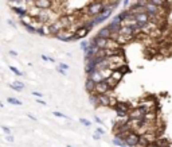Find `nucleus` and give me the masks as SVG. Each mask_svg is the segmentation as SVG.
I'll return each mask as SVG.
<instances>
[{"label": "nucleus", "instance_id": "obj_1", "mask_svg": "<svg viewBox=\"0 0 172 147\" xmlns=\"http://www.w3.org/2000/svg\"><path fill=\"white\" fill-rule=\"evenodd\" d=\"M144 112H149V111H157V101L155 100L153 97H145L141 101H139V105Z\"/></svg>", "mask_w": 172, "mask_h": 147}, {"label": "nucleus", "instance_id": "obj_2", "mask_svg": "<svg viewBox=\"0 0 172 147\" xmlns=\"http://www.w3.org/2000/svg\"><path fill=\"white\" fill-rule=\"evenodd\" d=\"M104 3H101V1H94V3L89 4L88 8H86V14L89 15V16H91V18H94V16H97V15H99L102 11H104Z\"/></svg>", "mask_w": 172, "mask_h": 147}, {"label": "nucleus", "instance_id": "obj_3", "mask_svg": "<svg viewBox=\"0 0 172 147\" xmlns=\"http://www.w3.org/2000/svg\"><path fill=\"white\" fill-rule=\"evenodd\" d=\"M57 39L59 41H63V42H70V41H74V31L71 29H63L58 32L55 35Z\"/></svg>", "mask_w": 172, "mask_h": 147}, {"label": "nucleus", "instance_id": "obj_4", "mask_svg": "<svg viewBox=\"0 0 172 147\" xmlns=\"http://www.w3.org/2000/svg\"><path fill=\"white\" fill-rule=\"evenodd\" d=\"M139 140H140V135L136 132H129V135L125 138V140H124V144L128 147H136V144L139 143Z\"/></svg>", "mask_w": 172, "mask_h": 147}, {"label": "nucleus", "instance_id": "obj_5", "mask_svg": "<svg viewBox=\"0 0 172 147\" xmlns=\"http://www.w3.org/2000/svg\"><path fill=\"white\" fill-rule=\"evenodd\" d=\"M112 89L109 88V85L106 84V81L104 80V81H101V83H97L96 86H94V93L96 94H106L109 93Z\"/></svg>", "mask_w": 172, "mask_h": 147}, {"label": "nucleus", "instance_id": "obj_6", "mask_svg": "<svg viewBox=\"0 0 172 147\" xmlns=\"http://www.w3.org/2000/svg\"><path fill=\"white\" fill-rule=\"evenodd\" d=\"M159 119H160V118H159L157 111H149V112H145V113L143 115V121L149 123V124L156 123Z\"/></svg>", "mask_w": 172, "mask_h": 147}, {"label": "nucleus", "instance_id": "obj_7", "mask_svg": "<svg viewBox=\"0 0 172 147\" xmlns=\"http://www.w3.org/2000/svg\"><path fill=\"white\" fill-rule=\"evenodd\" d=\"M140 136L149 144V147L153 146L155 142L157 140V138H159V135L156 132H153V131H147V132H144L143 135H140Z\"/></svg>", "mask_w": 172, "mask_h": 147}, {"label": "nucleus", "instance_id": "obj_8", "mask_svg": "<svg viewBox=\"0 0 172 147\" xmlns=\"http://www.w3.org/2000/svg\"><path fill=\"white\" fill-rule=\"evenodd\" d=\"M145 112L140 107H132L128 112V119H143V115Z\"/></svg>", "mask_w": 172, "mask_h": 147}, {"label": "nucleus", "instance_id": "obj_9", "mask_svg": "<svg viewBox=\"0 0 172 147\" xmlns=\"http://www.w3.org/2000/svg\"><path fill=\"white\" fill-rule=\"evenodd\" d=\"M106 27H108V30L112 34H113V32H117V34H118V30H120V27H121V20H120V18L118 16H114L113 20L109 22Z\"/></svg>", "mask_w": 172, "mask_h": 147}, {"label": "nucleus", "instance_id": "obj_10", "mask_svg": "<svg viewBox=\"0 0 172 147\" xmlns=\"http://www.w3.org/2000/svg\"><path fill=\"white\" fill-rule=\"evenodd\" d=\"M89 34V30L85 26H79L75 29L74 31V41H79V39H83L85 37Z\"/></svg>", "mask_w": 172, "mask_h": 147}, {"label": "nucleus", "instance_id": "obj_11", "mask_svg": "<svg viewBox=\"0 0 172 147\" xmlns=\"http://www.w3.org/2000/svg\"><path fill=\"white\" fill-rule=\"evenodd\" d=\"M134 19H136V24L141 29V26H144L145 23L149 22V15L147 12H141V14L134 15Z\"/></svg>", "mask_w": 172, "mask_h": 147}, {"label": "nucleus", "instance_id": "obj_12", "mask_svg": "<svg viewBox=\"0 0 172 147\" xmlns=\"http://www.w3.org/2000/svg\"><path fill=\"white\" fill-rule=\"evenodd\" d=\"M34 6L39 10H50L53 7V0H34Z\"/></svg>", "mask_w": 172, "mask_h": 147}, {"label": "nucleus", "instance_id": "obj_13", "mask_svg": "<svg viewBox=\"0 0 172 147\" xmlns=\"http://www.w3.org/2000/svg\"><path fill=\"white\" fill-rule=\"evenodd\" d=\"M131 108H132V107H131V104L125 103V101H117V103H116V105L113 107V109H114V111L124 112V113H126V115H128V112H129V109H131Z\"/></svg>", "mask_w": 172, "mask_h": 147}, {"label": "nucleus", "instance_id": "obj_14", "mask_svg": "<svg viewBox=\"0 0 172 147\" xmlns=\"http://www.w3.org/2000/svg\"><path fill=\"white\" fill-rule=\"evenodd\" d=\"M118 35H125V37H132L134 38L136 32H134V29L131 26H121L118 30Z\"/></svg>", "mask_w": 172, "mask_h": 147}, {"label": "nucleus", "instance_id": "obj_15", "mask_svg": "<svg viewBox=\"0 0 172 147\" xmlns=\"http://www.w3.org/2000/svg\"><path fill=\"white\" fill-rule=\"evenodd\" d=\"M91 42H93L94 45H96L97 47H98L99 50H104L106 47V42H108V39H104V38H98V37L94 35V38L91 39Z\"/></svg>", "mask_w": 172, "mask_h": 147}, {"label": "nucleus", "instance_id": "obj_16", "mask_svg": "<svg viewBox=\"0 0 172 147\" xmlns=\"http://www.w3.org/2000/svg\"><path fill=\"white\" fill-rule=\"evenodd\" d=\"M105 49H109V50H123V46H120L118 43H117L116 41H113V39H108V42H106V47Z\"/></svg>", "mask_w": 172, "mask_h": 147}, {"label": "nucleus", "instance_id": "obj_17", "mask_svg": "<svg viewBox=\"0 0 172 147\" xmlns=\"http://www.w3.org/2000/svg\"><path fill=\"white\" fill-rule=\"evenodd\" d=\"M110 35L112 32L108 30V27H104V29L98 30L96 34V37H98V38H104V39H110Z\"/></svg>", "mask_w": 172, "mask_h": 147}, {"label": "nucleus", "instance_id": "obj_18", "mask_svg": "<svg viewBox=\"0 0 172 147\" xmlns=\"http://www.w3.org/2000/svg\"><path fill=\"white\" fill-rule=\"evenodd\" d=\"M98 107H109V94H98Z\"/></svg>", "mask_w": 172, "mask_h": 147}, {"label": "nucleus", "instance_id": "obj_19", "mask_svg": "<svg viewBox=\"0 0 172 147\" xmlns=\"http://www.w3.org/2000/svg\"><path fill=\"white\" fill-rule=\"evenodd\" d=\"M12 12L18 15L19 18H22V16L27 15V8L26 7H22V6H16V7H12Z\"/></svg>", "mask_w": 172, "mask_h": 147}, {"label": "nucleus", "instance_id": "obj_20", "mask_svg": "<svg viewBox=\"0 0 172 147\" xmlns=\"http://www.w3.org/2000/svg\"><path fill=\"white\" fill-rule=\"evenodd\" d=\"M94 86H96V83H93L89 77H86V81H85V89L88 93H94Z\"/></svg>", "mask_w": 172, "mask_h": 147}, {"label": "nucleus", "instance_id": "obj_21", "mask_svg": "<svg viewBox=\"0 0 172 147\" xmlns=\"http://www.w3.org/2000/svg\"><path fill=\"white\" fill-rule=\"evenodd\" d=\"M89 78L91 80V81H93V83H101V81H104V77H102V74L99 73L98 70H96L94 72V73H91L90 76H89Z\"/></svg>", "mask_w": 172, "mask_h": 147}, {"label": "nucleus", "instance_id": "obj_22", "mask_svg": "<svg viewBox=\"0 0 172 147\" xmlns=\"http://www.w3.org/2000/svg\"><path fill=\"white\" fill-rule=\"evenodd\" d=\"M89 101L91 103V105L98 108V94L96 93H89Z\"/></svg>", "mask_w": 172, "mask_h": 147}, {"label": "nucleus", "instance_id": "obj_23", "mask_svg": "<svg viewBox=\"0 0 172 147\" xmlns=\"http://www.w3.org/2000/svg\"><path fill=\"white\" fill-rule=\"evenodd\" d=\"M105 81H106V84L109 85V88H110L112 91H114V89H116V86L118 85V83H117V81H114L113 78H110V77H109V78H106Z\"/></svg>", "mask_w": 172, "mask_h": 147}, {"label": "nucleus", "instance_id": "obj_24", "mask_svg": "<svg viewBox=\"0 0 172 147\" xmlns=\"http://www.w3.org/2000/svg\"><path fill=\"white\" fill-rule=\"evenodd\" d=\"M9 70H11L12 73L15 74V76H18V77H22V76H23V72L19 70V69L16 68V66H12V65H9Z\"/></svg>", "mask_w": 172, "mask_h": 147}, {"label": "nucleus", "instance_id": "obj_25", "mask_svg": "<svg viewBox=\"0 0 172 147\" xmlns=\"http://www.w3.org/2000/svg\"><path fill=\"white\" fill-rule=\"evenodd\" d=\"M7 101H8L9 104H12V105H22V104H23L20 100L15 99V97H8V99H7Z\"/></svg>", "mask_w": 172, "mask_h": 147}, {"label": "nucleus", "instance_id": "obj_26", "mask_svg": "<svg viewBox=\"0 0 172 147\" xmlns=\"http://www.w3.org/2000/svg\"><path fill=\"white\" fill-rule=\"evenodd\" d=\"M23 27L30 32V34H36V29L32 24H23Z\"/></svg>", "mask_w": 172, "mask_h": 147}, {"label": "nucleus", "instance_id": "obj_27", "mask_svg": "<svg viewBox=\"0 0 172 147\" xmlns=\"http://www.w3.org/2000/svg\"><path fill=\"white\" fill-rule=\"evenodd\" d=\"M136 147H149V144L147 143V142L140 136V140H139V143L136 144Z\"/></svg>", "mask_w": 172, "mask_h": 147}, {"label": "nucleus", "instance_id": "obj_28", "mask_svg": "<svg viewBox=\"0 0 172 147\" xmlns=\"http://www.w3.org/2000/svg\"><path fill=\"white\" fill-rule=\"evenodd\" d=\"M53 115H54V116H57V118H63V119H67V120H69V118H67V116L65 115V113H62V112L54 111V112H53Z\"/></svg>", "mask_w": 172, "mask_h": 147}, {"label": "nucleus", "instance_id": "obj_29", "mask_svg": "<svg viewBox=\"0 0 172 147\" xmlns=\"http://www.w3.org/2000/svg\"><path fill=\"white\" fill-rule=\"evenodd\" d=\"M79 123H81V124H83V126H86V127H90V126H91V123H90V121H89L88 119H83V118H81V119H79Z\"/></svg>", "mask_w": 172, "mask_h": 147}, {"label": "nucleus", "instance_id": "obj_30", "mask_svg": "<svg viewBox=\"0 0 172 147\" xmlns=\"http://www.w3.org/2000/svg\"><path fill=\"white\" fill-rule=\"evenodd\" d=\"M113 144H114V146H117V147H121L124 144V142L120 140V139H117V138H114L113 139Z\"/></svg>", "mask_w": 172, "mask_h": 147}, {"label": "nucleus", "instance_id": "obj_31", "mask_svg": "<svg viewBox=\"0 0 172 147\" xmlns=\"http://www.w3.org/2000/svg\"><path fill=\"white\" fill-rule=\"evenodd\" d=\"M12 84H14L15 86H18V88H20L22 91H23V89L26 88V85H24L23 83H20V81H15V83H12Z\"/></svg>", "mask_w": 172, "mask_h": 147}, {"label": "nucleus", "instance_id": "obj_32", "mask_svg": "<svg viewBox=\"0 0 172 147\" xmlns=\"http://www.w3.org/2000/svg\"><path fill=\"white\" fill-rule=\"evenodd\" d=\"M116 113H117V116H118V118H121V119H128V115H126V113H124V112L116 111Z\"/></svg>", "mask_w": 172, "mask_h": 147}, {"label": "nucleus", "instance_id": "obj_33", "mask_svg": "<svg viewBox=\"0 0 172 147\" xmlns=\"http://www.w3.org/2000/svg\"><path fill=\"white\" fill-rule=\"evenodd\" d=\"M89 47V42H81V49L82 51H86V49Z\"/></svg>", "mask_w": 172, "mask_h": 147}, {"label": "nucleus", "instance_id": "obj_34", "mask_svg": "<svg viewBox=\"0 0 172 147\" xmlns=\"http://www.w3.org/2000/svg\"><path fill=\"white\" fill-rule=\"evenodd\" d=\"M1 129H3V132L6 134V135H9V134H11V129H9L8 127H6V126L1 127Z\"/></svg>", "mask_w": 172, "mask_h": 147}, {"label": "nucleus", "instance_id": "obj_35", "mask_svg": "<svg viewBox=\"0 0 172 147\" xmlns=\"http://www.w3.org/2000/svg\"><path fill=\"white\" fill-rule=\"evenodd\" d=\"M32 96H35L36 99H42V97H43V94H42L41 92H35V91H34V92H32Z\"/></svg>", "mask_w": 172, "mask_h": 147}, {"label": "nucleus", "instance_id": "obj_36", "mask_svg": "<svg viewBox=\"0 0 172 147\" xmlns=\"http://www.w3.org/2000/svg\"><path fill=\"white\" fill-rule=\"evenodd\" d=\"M58 68L63 69V70H69V65H67V64H59V65H58Z\"/></svg>", "mask_w": 172, "mask_h": 147}, {"label": "nucleus", "instance_id": "obj_37", "mask_svg": "<svg viewBox=\"0 0 172 147\" xmlns=\"http://www.w3.org/2000/svg\"><path fill=\"white\" fill-rule=\"evenodd\" d=\"M6 140L9 142V143H12V142H14V136H12L11 134H9V135H6Z\"/></svg>", "mask_w": 172, "mask_h": 147}, {"label": "nucleus", "instance_id": "obj_38", "mask_svg": "<svg viewBox=\"0 0 172 147\" xmlns=\"http://www.w3.org/2000/svg\"><path fill=\"white\" fill-rule=\"evenodd\" d=\"M96 134H98V135H104V134H105V131H104L102 128H97L96 129Z\"/></svg>", "mask_w": 172, "mask_h": 147}, {"label": "nucleus", "instance_id": "obj_39", "mask_svg": "<svg viewBox=\"0 0 172 147\" xmlns=\"http://www.w3.org/2000/svg\"><path fill=\"white\" fill-rule=\"evenodd\" d=\"M57 70H58L59 74H62V76H66V70H63V69H61V68H57Z\"/></svg>", "mask_w": 172, "mask_h": 147}, {"label": "nucleus", "instance_id": "obj_40", "mask_svg": "<svg viewBox=\"0 0 172 147\" xmlns=\"http://www.w3.org/2000/svg\"><path fill=\"white\" fill-rule=\"evenodd\" d=\"M8 54H9L11 57H18V53H16L15 50H9V51H8Z\"/></svg>", "mask_w": 172, "mask_h": 147}, {"label": "nucleus", "instance_id": "obj_41", "mask_svg": "<svg viewBox=\"0 0 172 147\" xmlns=\"http://www.w3.org/2000/svg\"><path fill=\"white\" fill-rule=\"evenodd\" d=\"M94 121H96L97 124H102V120H101V119H99V118H97V116H96V118H94Z\"/></svg>", "mask_w": 172, "mask_h": 147}, {"label": "nucleus", "instance_id": "obj_42", "mask_svg": "<svg viewBox=\"0 0 172 147\" xmlns=\"http://www.w3.org/2000/svg\"><path fill=\"white\" fill-rule=\"evenodd\" d=\"M36 101H38L39 104H42V105H46V101H43L42 99H36Z\"/></svg>", "mask_w": 172, "mask_h": 147}, {"label": "nucleus", "instance_id": "obj_43", "mask_svg": "<svg viewBox=\"0 0 172 147\" xmlns=\"http://www.w3.org/2000/svg\"><path fill=\"white\" fill-rule=\"evenodd\" d=\"M93 139L98 140V139H101V135H98V134H94V135H93Z\"/></svg>", "mask_w": 172, "mask_h": 147}, {"label": "nucleus", "instance_id": "obj_44", "mask_svg": "<svg viewBox=\"0 0 172 147\" xmlns=\"http://www.w3.org/2000/svg\"><path fill=\"white\" fill-rule=\"evenodd\" d=\"M28 118L31 119V120H34V121H36V118L34 115H31V113H28Z\"/></svg>", "mask_w": 172, "mask_h": 147}, {"label": "nucleus", "instance_id": "obj_45", "mask_svg": "<svg viewBox=\"0 0 172 147\" xmlns=\"http://www.w3.org/2000/svg\"><path fill=\"white\" fill-rule=\"evenodd\" d=\"M8 24H9V26H12V27H16V24H15L14 22L11 20V19H9V20H8Z\"/></svg>", "mask_w": 172, "mask_h": 147}, {"label": "nucleus", "instance_id": "obj_46", "mask_svg": "<svg viewBox=\"0 0 172 147\" xmlns=\"http://www.w3.org/2000/svg\"><path fill=\"white\" fill-rule=\"evenodd\" d=\"M42 59H43V61H49V57L44 56V54H42Z\"/></svg>", "mask_w": 172, "mask_h": 147}, {"label": "nucleus", "instance_id": "obj_47", "mask_svg": "<svg viewBox=\"0 0 172 147\" xmlns=\"http://www.w3.org/2000/svg\"><path fill=\"white\" fill-rule=\"evenodd\" d=\"M128 3H129V0H124V7L128 6Z\"/></svg>", "mask_w": 172, "mask_h": 147}, {"label": "nucleus", "instance_id": "obj_48", "mask_svg": "<svg viewBox=\"0 0 172 147\" xmlns=\"http://www.w3.org/2000/svg\"><path fill=\"white\" fill-rule=\"evenodd\" d=\"M3 107H4V104L1 103V101H0V108H3Z\"/></svg>", "mask_w": 172, "mask_h": 147}, {"label": "nucleus", "instance_id": "obj_49", "mask_svg": "<svg viewBox=\"0 0 172 147\" xmlns=\"http://www.w3.org/2000/svg\"><path fill=\"white\" fill-rule=\"evenodd\" d=\"M168 147H172V143H169V144H168Z\"/></svg>", "mask_w": 172, "mask_h": 147}, {"label": "nucleus", "instance_id": "obj_50", "mask_svg": "<svg viewBox=\"0 0 172 147\" xmlns=\"http://www.w3.org/2000/svg\"><path fill=\"white\" fill-rule=\"evenodd\" d=\"M121 147H128V146H125V144H123V146H121Z\"/></svg>", "mask_w": 172, "mask_h": 147}, {"label": "nucleus", "instance_id": "obj_51", "mask_svg": "<svg viewBox=\"0 0 172 147\" xmlns=\"http://www.w3.org/2000/svg\"><path fill=\"white\" fill-rule=\"evenodd\" d=\"M67 147H73V146H70V144H69V146H67Z\"/></svg>", "mask_w": 172, "mask_h": 147}]
</instances>
